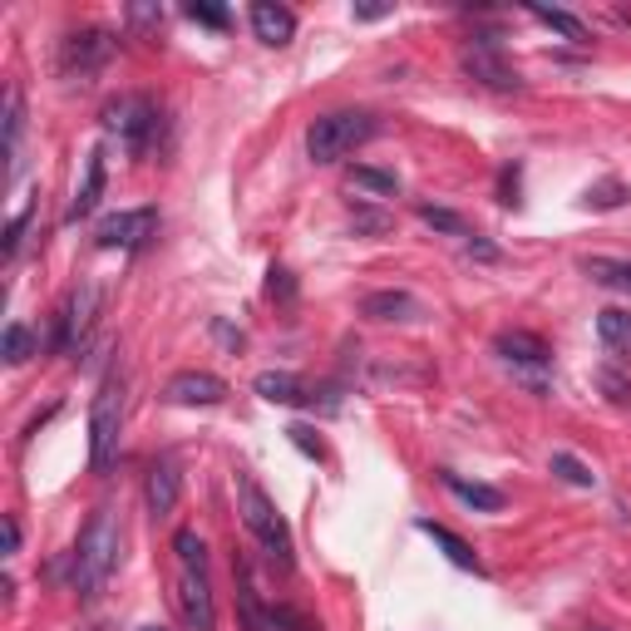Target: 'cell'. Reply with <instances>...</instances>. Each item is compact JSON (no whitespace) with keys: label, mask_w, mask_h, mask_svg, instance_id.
Listing matches in <instances>:
<instances>
[{"label":"cell","mask_w":631,"mask_h":631,"mask_svg":"<svg viewBox=\"0 0 631 631\" xmlns=\"http://www.w3.org/2000/svg\"><path fill=\"white\" fill-rule=\"evenodd\" d=\"M119 538H124L119 513H114L109 503H99L75 543V592L84 602H94V597L104 592V582H109V573L119 567Z\"/></svg>","instance_id":"1"},{"label":"cell","mask_w":631,"mask_h":631,"mask_svg":"<svg viewBox=\"0 0 631 631\" xmlns=\"http://www.w3.org/2000/svg\"><path fill=\"white\" fill-rule=\"evenodd\" d=\"M173 557H178V607H183L188 631H217V607H213V582H207V548L193 528L173 533Z\"/></svg>","instance_id":"2"},{"label":"cell","mask_w":631,"mask_h":631,"mask_svg":"<svg viewBox=\"0 0 631 631\" xmlns=\"http://www.w3.org/2000/svg\"><path fill=\"white\" fill-rule=\"evenodd\" d=\"M237 513L242 523H247V533L261 543V553L271 557V563L281 567V573H291V563H297V548H291V528L287 518H281V509L267 499V489H261L257 479H252L247 469H237Z\"/></svg>","instance_id":"3"},{"label":"cell","mask_w":631,"mask_h":631,"mask_svg":"<svg viewBox=\"0 0 631 631\" xmlns=\"http://www.w3.org/2000/svg\"><path fill=\"white\" fill-rule=\"evenodd\" d=\"M375 114L365 109H335V114H321V119H311L307 129V158L311 163H341V158H351L361 143L375 139Z\"/></svg>","instance_id":"4"},{"label":"cell","mask_w":631,"mask_h":631,"mask_svg":"<svg viewBox=\"0 0 631 631\" xmlns=\"http://www.w3.org/2000/svg\"><path fill=\"white\" fill-rule=\"evenodd\" d=\"M119 425H124V375H104L99 395L89 409V469L109 473L114 454H119Z\"/></svg>","instance_id":"5"},{"label":"cell","mask_w":631,"mask_h":631,"mask_svg":"<svg viewBox=\"0 0 631 631\" xmlns=\"http://www.w3.org/2000/svg\"><path fill=\"white\" fill-rule=\"evenodd\" d=\"M99 124H104L109 139H119L124 149L139 158V153H149V143L158 133V109H153V99H143V94H119V99L104 104Z\"/></svg>","instance_id":"6"},{"label":"cell","mask_w":631,"mask_h":631,"mask_svg":"<svg viewBox=\"0 0 631 631\" xmlns=\"http://www.w3.org/2000/svg\"><path fill=\"white\" fill-rule=\"evenodd\" d=\"M459 60H464V75L473 84H483V89H499V94H518L523 89V75L509 65V55H503V45L493 35H473Z\"/></svg>","instance_id":"7"},{"label":"cell","mask_w":631,"mask_h":631,"mask_svg":"<svg viewBox=\"0 0 631 631\" xmlns=\"http://www.w3.org/2000/svg\"><path fill=\"white\" fill-rule=\"evenodd\" d=\"M158 233V207H129V213H109L94 227V242L104 252H139L149 247V237Z\"/></svg>","instance_id":"8"},{"label":"cell","mask_w":631,"mask_h":631,"mask_svg":"<svg viewBox=\"0 0 631 631\" xmlns=\"http://www.w3.org/2000/svg\"><path fill=\"white\" fill-rule=\"evenodd\" d=\"M114 55V40L104 30H69L60 40V75L65 79H84Z\"/></svg>","instance_id":"9"},{"label":"cell","mask_w":631,"mask_h":631,"mask_svg":"<svg viewBox=\"0 0 631 631\" xmlns=\"http://www.w3.org/2000/svg\"><path fill=\"white\" fill-rule=\"evenodd\" d=\"M163 399L178 409H213L227 399V381L213 371H178L173 381L163 385Z\"/></svg>","instance_id":"10"},{"label":"cell","mask_w":631,"mask_h":631,"mask_svg":"<svg viewBox=\"0 0 631 631\" xmlns=\"http://www.w3.org/2000/svg\"><path fill=\"white\" fill-rule=\"evenodd\" d=\"M94 316H99V281H79V291L69 297L65 316H60V335H55V351H75V345L89 335Z\"/></svg>","instance_id":"11"},{"label":"cell","mask_w":631,"mask_h":631,"mask_svg":"<svg viewBox=\"0 0 631 631\" xmlns=\"http://www.w3.org/2000/svg\"><path fill=\"white\" fill-rule=\"evenodd\" d=\"M493 351H499L509 365H518V371H543V365H553L548 341L533 335V331H503L499 341H493Z\"/></svg>","instance_id":"12"},{"label":"cell","mask_w":631,"mask_h":631,"mask_svg":"<svg viewBox=\"0 0 631 631\" xmlns=\"http://www.w3.org/2000/svg\"><path fill=\"white\" fill-rule=\"evenodd\" d=\"M178 493H183V473H178L173 459H158L149 469V483H143V499H149L153 518H168L178 509Z\"/></svg>","instance_id":"13"},{"label":"cell","mask_w":631,"mask_h":631,"mask_svg":"<svg viewBox=\"0 0 631 631\" xmlns=\"http://www.w3.org/2000/svg\"><path fill=\"white\" fill-rule=\"evenodd\" d=\"M252 35L261 40V45H291V35H297V15H291L287 6H271V0H257L252 6Z\"/></svg>","instance_id":"14"},{"label":"cell","mask_w":631,"mask_h":631,"mask_svg":"<svg viewBox=\"0 0 631 631\" xmlns=\"http://www.w3.org/2000/svg\"><path fill=\"white\" fill-rule=\"evenodd\" d=\"M361 316H371V321H419L425 307H419V297H409V291H371V297L361 301Z\"/></svg>","instance_id":"15"},{"label":"cell","mask_w":631,"mask_h":631,"mask_svg":"<svg viewBox=\"0 0 631 631\" xmlns=\"http://www.w3.org/2000/svg\"><path fill=\"white\" fill-rule=\"evenodd\" d=\"M252 391L267 399V405H307L311 399L307 381H297L291 371H261L257 381H252Z\"/></svg>","instance_id":"16"},{"label":"cell","mask_w":631,"mask_h":631,"mask_svg":"<svg viewBox=\"0 0 631 631\" xmlns=\"http://www.w3.org/2000/svg\"><path fill=\"white\" fill-rule=\"evenodd\" d=\"M104 149H94L89 153V168H84V188L75 193V203H69V213H65V223H84V217L99 207V197H104Z\"/></svg>","instance_id":"17"},{"label":"cell","mask_w":631,"mask_h":631,"mask_svg":"<svg viewBox=\"0 0 631 631\" xmlns=\"http://www.w3.org/2000/svg\"><path fill=\"white\" fill-rule=\"evenodd\" d=\"M415 528L425 533V538H435L454 567H464V573H483V563H479V557H473V548H469L464 538H459V533H449L445 523H435V518H415Z\"/></svg>","instance_id":"18"},{"label":"cell","mask_w":631,"mask_h":631,"mask_svg":"<svg viewBox=\"0 0 631 631\" xmlns=\"http://www.w3.org/2000/svg\"><path fill=\"white\" fill-rule=\"evenodd\" d=\"M439 479H445V489L454 493L459 503H469V509H479V513H499L503 509V493L493 489V483H469V479H459L454 469H439Z\"/></svg>","instance_id":"19"},{"label":"cell","mask_w":631,"mask_h":631,"mask_svg":"<svg viewBox=\"0 0 631 631\" xmlns=\"http://www.w3.org/2000/svg\"><path fill=\"white\" fill-rule=\"evenodd\" d=\"M528 15L538 20V25L557 30L563 40H573V45H587V25L577 15H567V10H548V6H528Z\"/></svg>","instance_id":"20"},{"label":"cell","mask_w":631,"mask_h":631,"mask_svg":"<svg viewBox=\"0 0 631 631\" xmlns=\"http://www.w3.org/2000/svg\"><path fill=\"white\" fill-rule=\"evenodd\" d=\"M631 197V188L622 183V178H602V183H592L582 193V207H592V213H612V207H622Z\"/></svg>","instance_id":"21"},{"label":"cell","mask_w":631,"mask_h":631,"mask_svg":"<svg viewBox=\"0 0 631 631\" xmlns=\"http://www.w3.org/2000/svg\"><path fill=\"white\" fill-rule=\"evenodd\" d=\"M0 355H6V365H25L30 355H35V331H30L25 321H10L6 341H0Z\"/></svg>","instance_id":"22"},{"label":"cell","mask_w":631,"mask_h":631,"mask_svg":"<svg viewBox=\"0 0 631 631\" xmlns=\"http://www.w3.org/2000/svg\"><path fill=\"white\" fill-rule=\"evenodd\" d=\"M582 271L592 281H602V287L612 291H631V261H607V257H587Z\"/></svg>","instance_id":"23"},{"label":"cell","mask_w":631,"mask_h":631,"mask_svg":"<svg viewBox=\"0 0 631 631\" xmlns=\"http://www.w3.org/2000/svg\"><path fill=\"white\" fill-rule=\"evenodd\" d=\"M351 188H361V193H371V197H395L399 193V178L395 173H381V168L355 163L351 168Z\"/></svg>","instance_id":"24"},{"label":"cell","mask_w":631,"mask_h":631,"mask_svg":"<svg viewBox=\"0 0 631 631\" xmlns=\"http://www.w3.org/2000/svg\"><path fill=\"white\" fill-rule=\"evenodd\" d=\"M597 335H602L607 345H627L631 341V311H622V307L597 311Z\"/></svg>","instance_id":"25"},{"label":"cell","mask_w":631,"mask_h":631,"mask_svg":"<svg viewBox=\"0 0 631 631\" xmlns=\"http://www.w3.org/2000/svg\"><path fill=\"white\" fill-rule=\"evenodd\" d=\"M419 217H425V223L429 227H435V233H449V237H473L469 233V223H464V217H459V213H449V207H435V203H419Z\"/></svg>","instance_id":"26"},{"label":"cell","mask_w":631,"mask_h":631,"mask_svg":"<svg viewBox=\"0 0 631 631\" xmlns=\"http://www.w3.org/2000/svg\"><path fill=\"white\" fill-rule=\"evenodd\" d=\"M553 473L563 483H573V489H592V483H597V473L587 469L577 454H553Z\"/></svg>","instance_id":"27"},{"label":"cell","mask_w":631,"mask_h":631,"mask_svg":"<svg viewBox=\"0 0 631 631\" xmlns=\"http://www.w3.org/2000/svg\"><path fill=\"white\" fill-rule=\"evenodd\" d=\"M20 129H25V109H20V89H6V158H15Z\"/></svg>","instance_id":"28"},{"label":"cell","mask_w":631,"mask_h":631,"mask_svg":"<svg viewBox=\"0 0 631 631\" xmlns=\"http://www.w3.org/2000/svg\"><path fill=\"white\" fill-rule=\"evenodd\" d=\"M271 622H277V631H321V622H311L297 607H271Z\"/></svg>","instance_id":"29"},{"label":"cell","mask_w":631,"mask_h":631,"mask_svg":"<svg viewBox=\"0 0 631 631\" xmlns=\"http://www.w3.org/2000/svg\"><path fill=\"white\" fill-rule=\"evenodd\" d=\"M597 385L607 391V399L612 405H622V409H631V381H622L617 371H597Z\"/></svg>","instance_id":"30"},{"label":"cell","mask_w":631,"mask_h":631,"mask_svg":"<svg viewBox=\"0 0 631 631\" xmlns=\"http://www.w3.org/2000/svg\"><path fill=\"white\" fill-rule=\"evenodd\" d=\"M267 297H277V301H291V297H297V281H291L287 267H271V271H267Z\"/></svg>","instance_id":"31"},{"label":"cell","mask_w":631,"mask_h":631,"mask_svg":"<svg viewBox=\"0 0 631 631\" xmlns=\"http://www.w3.org/2000/svg\"><path fill=\"white\" fill-rule=\"evenodd\" d=\"M188 20H197V25H207V30H227L223 6H188Z\"/></svg>","instance_id":"32"},{"label":"cell","mask_w":631,"mask_h":631,"mask_svg":"<svg viewBox=\"0 0 631 631\" xmlns=\"http://www.w3.org/2000/svg\"><path fill=\"white\" fill-rule=\"evenodd\" d=\"M287 435H291V445H297L307 459H321V454H325V449H321V439H316V429H307V425H291Z\"/></svg>","instance_id":"33"},{"label":"cell","mask_w":631,"mask_h":631,"mask_svg":"<svg viewBox=\"0 0 631 631\" xmlns=\"http://www.w3.org/2000/svg\"><path fill=\"white\" fill-rule=\"evenodd\" d=\"M25 223H30V207H25V213H15V217H10V227H6V242H0V257H15V247H20V233H25Z\"/></svg>","instance_id":"34"},{"label":"cell","mask_w":631,"mask_h":631,"mask_svg":"<svg viewBox=\"0 0 631 631\" xmlns=\"http://www.w3.org/2000/svg\"><path fill=\"white\" fill-rule=\"evenodd\" d=\"M499 203H503V207H518V168H503V183H499Z\"/></svg>","instance_id":"35"},{"label":"cell","mask_w":631,"mask_h":631,"mask_svg":"<svg viewBox=\"0 0 631 631\" xmlns=\"http://www.w3.org/2000/svg\"><path fill=\"white\" fill-rule=\"evenodd\" d=\"M355 227H361V233H385L391 217H385V213H355Z\"/></svg>","instance_id":"36"},{"label":"cell","mask_w":631,"mask_h":631,"mask_svg":"<svg viewBox=\"0 0 631 631\" xmlns=\"http://www.w3.org/2000/svg\"><path fill=\"white\" fill-rule=\"evenodd\" d=\"M464 247H469V257H479V261H493V257H499V247H489V242H479V237H469Z\"/></svg>","instance_id":"37"},{"label":"cell","mask_w":631,"mask_h":631,"mask_svg":"<svg viewBox=\"0 0 631 631\" xmlns=\"http://www.w3.org/2000/svg\"><path fill=\"white\" fill-rule=\"evenodd\" d=\"M351 15L355 20H385V15H391V6H355Z\"/></svg>","instance_id":"38"},{"label":"cell","mask_w":631,"mask_h":631,"mask_svg":"<svg viewBox=\"0 0 631 631\" xmlns=\"http://www.w3.org/2000/svg\"><path fill=\"white\" fill-rule=\"evenodd\" d=\"M10 553H20V523L15 518H6V557Z\"/></svg>","instance_id":"39"},{"label":"cell","mask_w":631,"mask_h":631,"mask_svg":"<svg viewBox=\"0 0 631 631\" xmlns=\"http://www.w3.org/2000/svg\"><path fill=\"white\" fill-rule=\"evenodd\" d=\"M139 631H168V627H158V622H149V627H139Z\"/></svg>","instance_id":"40"},{"label":"cell","mask_w":631,"mask_h":631,"mask_svg":"<svg viewBox=\"0 0 631 631\" xmlns=\"http://www.w3.org/2000/svg\"><path fill=\"white\" fill-rule=\"evenodd\" d=\"M587 631H612V627H587Z\"/></svg>","instance_id":"41"}]
</instances>
